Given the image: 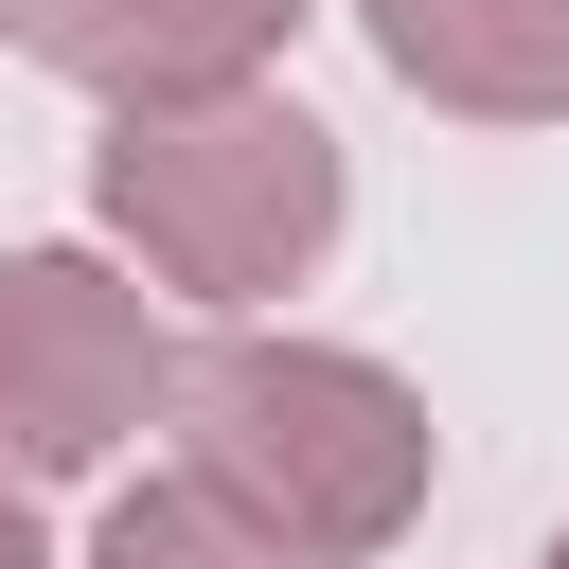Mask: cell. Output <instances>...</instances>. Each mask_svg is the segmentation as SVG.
<instances>
[{"mask_svg": "<svg viewBox=\"0 0 569 569\" xmlns=\"http://www.w3.org/2000/svg\"><path fill=\"white\" fill-rule=\"evenodd\" d=\"M160 427H178V480L231 498L284 569H356V551H391V533L427 516V480H445L427 391H409L391 356H356V338H284V320H231L213 356H178Z\"/></svg>", "mask_w": 569, "mask_h": 569, "instance_id": "cell-1", "label": "cell"}, {"mask_svg": "<svg viewBox=\"0 0 569 569\" xmlns=\"http://www.w3.org/2000/svg\"><path fill=\"white\" fill-rule=\"evenodd\" d=\"M89 213L107 249L196 302V320H267L320 249H338V124L302 89H160V107H107L89 142Z\"/></svg>", "mask_w": 569, "mask_h": 569, "instance_id": "cell-2", "label": "cell"}, {"mask_svg": "<svg viewBox=\"0 0 569 569\" xmlns=\"http://www.w3.org/2000/svg\"><path fill=\"white\" fill-rule=\"evenodd\" d=\"M178 391L160 284L107 249H0V462L18 480H107Z\"/></svg>", "mask_w": 569, "mask_h": 569, "instance_id": "cell-3", "label": "cell"}, {"mask_svg": "<svg viewBox=\"0 0 569 569\" xmlns=\"http://www.w3.org/2000/svg\"><path fill=\"white\" fill-rule=\"evenodd\" d=\"M302 0H0V53L71 71L89 107H160V89H249L284 71Z\"/></svg>", "mask_w": 569, "mask_h": 569, "instance_id": "cell-4", "label": "cell"}, {"mask_svg": "<svg viewBox=\"0 0 569 569\" xmlns=\"http://www.w3.org/2000/svg\"><path fill=\"white\" fill-rule=\"evenodd\" d=\"M356 36L445 124H569V0H356Z\"/></svg>", "mask_w": 569, "mask_h": 569, "instance_id": "cell-5", "label": "cell"}, {"mask_svg": "<svg viewBox=\"0 0 569 569\" xmlns=\"http://www.w3.org/2000/svg\"><path fill=\"white\" fill-rule=\"evenodd\" d=\"M71 569H284V551H267L231 498H196V480L160 462V480H124V498L89 516V551H71Z\"/></svg>", "mask_w": 569, "mask_h": 569, "instance_id": "cell-6", "label": "cell"}, {"mask_svg": "<svg viewBox=\"0 0 569 569\" xmlns=\"http://www.w3.org/2000/svg\"><path fill=\"white\" fill-rule=\"evenodd\" d=\"M0 569H53V533H36V480L0 462Z\"/></svg>", "mask_w": 569, "mask_h": 569, "instance_id": "cell-7", "label": "cell"}, {"mask_svg": "<svg viewBox=\"0 0 569 569\" xmlns=\"http://www.w3.org/2000/svg\"><path fill=\"white\" fill-rule=\"evenodd\" d=\"M533 569H569V533H551V551H533Z\"/></svg>", "mask_w": 569, "mask_h": 569, "instance_id": "cell-8", "label": "cell"}]
</instances>
